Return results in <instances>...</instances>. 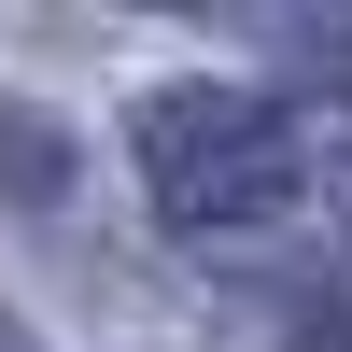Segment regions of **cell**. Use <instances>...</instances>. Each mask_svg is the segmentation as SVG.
I'll return each mask as SVG.
<instances>
[{"label": "cell", "instance_id": "cell-1", "mask_svg": "<svg viewBox=\"0 0 352 352\" xmlns=\"http://www.w3.org/2000/svg\"><path fill=\"white\" fill-rule=\"evenodd\" d=\"M141 184L184 240H282L324 212V141L268 85H155L141 99Z\"/></svg>", "mask_w": 352, "mask_h": 352}, {"label": "cell", "instance_id": "cell-3", "mask_svg": "<svg viewBox=\"0 0 352 352\" xmlns=\"http://www.w3.org/2000/svg\"><path fill=\"white\" fill-rule=\"evenodd\" d=\"M0 352H43V338H28V310H0Z\"/></svg>", "mask_w": 352, "mask_h": 352}, {"label": "cell", "instance_id": "cell-2", "mask_svg": "<svg viewBox=\"0 0 352 352\" xmlns=\"http://www.w3.org/2000/svg\"><path fill=\"white\" fill-rule=\"evenodd\" d=\"M0 184H14V197H56V184H71V141H56L43 113H14V99H0Z\"/></svg>", "mask_w": 352, "mask_h": 352}]
</instances>
